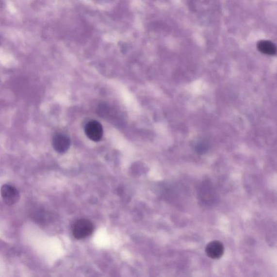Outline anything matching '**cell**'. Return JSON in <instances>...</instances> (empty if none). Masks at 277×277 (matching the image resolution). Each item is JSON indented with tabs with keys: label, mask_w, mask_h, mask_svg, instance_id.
<instances>
[{
	"label": "cell",
	"mask_w": 277,
	"mask_h": 277,
	"mask_svg": "<svg viewBox=\"0 0 277 277\" xmlns=\"http://www.w3.org/2000/svg\"><path fill=\"white\" fill-rule=\"evenodd\" d=\"M95 227L93 223L87 219H81L77 220L73 225L72 233L77 239H82L90 236L94 231Z\"/></svg>",
	"instance_id": "6da1fadb"
},
{
	"label": "cell",
	"mask_w": 277,
	"mask_h": 277,
	"mask_svg": "<svg viewBox=\"0 0 277 277\" xmlns=\"http://www.w3.org/2000/svg\"><path fill=\"white\" fill-rule=\"evenodd\" d=\"M2 198L7 205L11 206L16 204L19 201L20 195L19 192L10 185H4L1 190Z\"/></svg>",
	"instance_id": "7a4b0ae2"
},
{
	"label": "cell",
	"mask_w": 277,
	"mask_h": 277,
	"mask_svg": "<svg viewBox=\"0 0 277 277\" xmlns=\"http://www.w3.org/2000/svg\"><path fill=\"white\" fill-rule=\"evenodd\" d=\"M85 133L87 137L93 142H98L103 135V128L100 123L95 120L89 121L85 126Z\"/></svg>",
	"instance_id": "3957f363"
},
{
	"label": "cell",
	"mask_w": 277,
	"mask_h": 277,
	"mask_svg": "<svg viewBox=\"0 0 277 277\" xmlns=\"http://www.w3.org/2000/svg\"><path fill=\"white\" fill-rule=\"evenodd\" d=\"M205 251L210 258L213 260H218L224 255V246L221 242L214 241L208 244Z\"/></svg>",
	"instance_id": "277c9868"
},
{
	"label": "cell",
	"mask_w": 277,
	"mask_h": 277,
	"mask_svg": "<svg viewBox=\"0 0 277 277\" xmlns=\"http://www.w3.org/2000/svg\"><path fill=\"white\" fill-rule=\"evenodd\" d=\"M53 145L56 151L59 153H64L69 148L70 140L66 135L56 134L53 139Z\"/></svg>",
	"instance_id": "5b68a950"
},
{
	"label": "cell",
	"mask_w": 277,
	"mask_h": 277,
	"mask_svg": "<svg viewBox=\"0 0 277 277\" xmlns=\"http://www.w3.org/2000/svg\"><path fill=\"white\" fill-rule=\"evenodd\" d=\"M257 48L261 53L266 55H273L277 52L276 46L270 41H260L257 44Z\"/></svg>",
	"instance_id": "8992f818"
}]
</instances>
